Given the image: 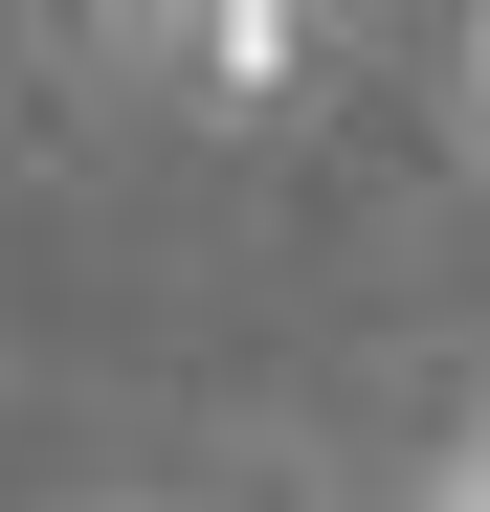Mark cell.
I'll return each instance as SVG.
<instances>
[{
    "mask_svg": "<svg viewBox=\"0 0 490 512\" xmlns=\"http://www.w3.org/2000/svg\"><path fill=\"white\" fill-rule=\"evenodd\" d=\"M290 67H312V23H268V0H223V23H201V90H290Z\"/></svg>",
    "mask_w": 490,
    "mask_h": 512,
    "instance_id": "cell-1",
    "label": "cell"
},
{
    "mask_svg": "<svg viewBox=\"0 0 490 512\" xmlns=\"http://www.w3.org/2000/svg\"><path fill=\"white\" fill-rule=\"evenodd\" d=\"M424 512H490V423H468V446H446V468H424Z\"/></svg>",
    "mask_w": 490,
    "mask_h": 512,
    "instance_id": "cell-2",
    "label": "cell"
},
{
    "mask_svg": "<svg viewBox=\"0 0 490 512\" xmlns=\"http://www.w3.org/2000/svg\"><path fill=\"white\" fill-rule=\"evenodd\" d=\"M468 156H490V45H468Z\"/></svg>",
    "mask_w": 490,
    "mask_h": 512,
    "instance_id": "cell-3",
    "label": "cell"
}]
</instances>
